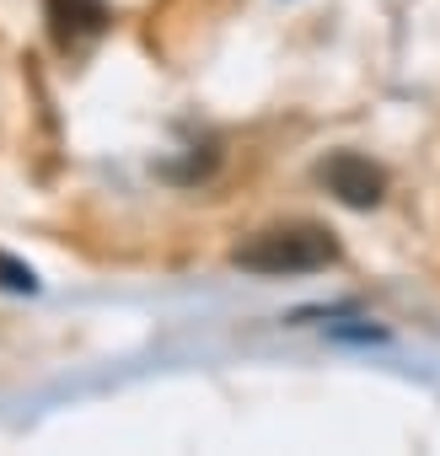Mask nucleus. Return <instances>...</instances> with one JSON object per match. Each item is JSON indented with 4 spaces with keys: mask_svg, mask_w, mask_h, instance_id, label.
Masks as SVG:
<instances>
[{
    "mask_svg": "<svg viewBox=\"0 0 440 456\" xmlns=\"http://www.w3.org/2000/svg\"><path fill=\"white\" fill-rule=\"evenodd\" d=\"M237 269L248 274H264V280H280V274H317V269H333L338 264V237L328 225H312V220H296V225H269V232L248 237L237 253H232Z\"/></svg>",
    "mask_w": 440,
    "mask_h": 456,
    "instance_id": "f257e3e1",
    "label": "nucleus"
},
{
    "mask_svg": "<svg viewBox=\"0 0 440 456\" xmlns=\"http://www.w3.org/2000/svg\"><path fill=\"white\" fill-rule=\"evenodd\" d=\"M317 183L349 209H376L387 199V172L360 151H333L328 161H317Z\"/></svg>",
    "mask_w": 440,
    "mask_h": 456,
    "instance_id": "f03ea898",
    "label": "nucleus"
},
{
    "mask_svg": "<svg viewBox=\"0 0 440 456\" xmlns=\"http://www.w3.org/2000/svg\"><path fill=\"white\" fill-rule=\"evenodd\" d=\"M44 17L60 49H81L108 33V0H44Z\"/></svg>",
    "mask_w": 440,
    "mask_h": 456,
    "instance_id": "7ed1b4c3",
    "label": "nucleus"
}]
</instances>
